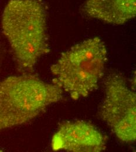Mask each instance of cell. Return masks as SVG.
Here are the masks:
<instances>
[{
    "mask_svg": "<svg viewBox=\"0 0 136 152\" xmlns=\"http://www.w3.org/2000/svg\"><path fill=\"white\" fill-rule=\"evenodd\" d=\"M17 65L31 72L40 58L49 52L46 13L39 0H10L1 19Z\"/></svg>",
    "mask_w": 136,
    "mask_h": 152,
    "instance_id": "1",
    "label": "cell"
},
{
    "mask_svg": "<svg viewBox=\"0 0 136 152\" xmlns=\"http://www.w3.org/2000/svg\"><path fill=\"white\" fill-rule=\"evenodd\" d=\"M63 90L29 74L0 82V131L23 125L63 98Z\"/></svg>",
    "mask_w": 136,
    "mask_h": 152,
    "instance_id": "2",
    "label": "cell"
},
{
    "mask_svg": "<svg viewBox=\"0 0 136 152\" xmlns=\"http://www.w3.org/2000/svg\"><path fill=\"white\" fill-rule=\"evenodd\" d=\"M107 60V49L100 38L85 40L63 53L51 66L54 83L74 99L86 97L97 88Z\"/></svg>",
    "mask_w": 136,
    "mask_h": 152,
    "instance_id": "3",
    "label": "cell"
},
{
    "mask_svg": "<svg viewBox=\"0 0 136 152\" xmlns=\"http://www.w3.org/2000/svg\"><path fill=\"white\" fill-rule=\"evenodd\" d=\"M104 96L100 108V116L117 137L126 143L136 139V95L127 86L125 78L113 73L104 82Z\"/></svg>",
    "mask_w": 136,
    "mask_h": 152,
    "instance_id": "4",
    "label": "cell"
},
{
    "mask_svg": "<svg viewBox=\"0 0 136 152\" xmlns=\"http://www.w3.org/2000/svg\"><path fill=\"white\" fill-rule=\"evenodd\" d=\"M107 138L92 124L69 121L62 124L54 134L51 146L54 151L70 152H100L104 151Z\"/></svg>",
    "mask_w": 136,
    "mask_h": 152,
    "instance_id": "5",
    "label": "cell"
},
{
    "mask_svg": "<svg viewBox=\"0 0 136 152\" xmlns=\"http://www.w3.org/2000/svg\"><path fill=\"white\" fill-rule=\"evenodd\" d=\"M83 11L92 18L121 25L136 17V0H86Z\"/></svg>",
    "mask_w": 136,
    "mask_h": 152,
    "instance_id": "6",
    "label": "cell"
},
{
    "mask_svg": "<svg viewBox=\"0 0 136 152\" xmlns=\"http://www.w3.org/2000/svg\"><path fill=\"white\" fill-rule=\"evenodd\" d=\"M1 149H0V152H1Z\"/></svg>",
    "mask_w": 136,
    "mask_h": 152,
    "instance_id": "7",
    "label": "cell"
}]
</instances>
